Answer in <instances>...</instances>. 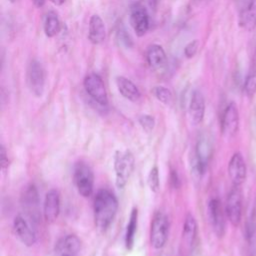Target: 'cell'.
Segmentation results:
<instances>
[{"label":"cell","instance_id":"1","mask_svg":"<svg viewBox=\"0 0 256 256\" xmlns=\"http://www.w3.org/2000/svg\"><path fill=\"white\" fill-rule=\"evenodd\" d=\"M118 210L116 196L107 189L99 190L94 197L93 212L96 227L105 231L114 220Z\"/></svg>","mask_w":256,"mask_h":256},{"label":"cell","instance_id":"2","mask_svg":"<svg viewBox=\"0 0 256 256\" xmlns=\"http://www.w3.org/2000/svg\"><path fill=\"white\" fill-rule=\"evenodd\" d=\"M134 156L129 150L117 151L114 156L115 184L122 189L126 186L134 169Z\"/></svg>","mask_w":256,"mask_h":256},{"label":"cell","instance_id":"3","mask_svg":"<svg viewBox=\"0 0 256 256\" xmlns=\"http://www.w3.org/2000/svg\"><path fill=\"white\" fill-rule=\"evenodd\" d=\"M73 181L78 193L82 197H89L94 190V174L90 166L83 162H77L73 170Z\"/></svg>","mask_w":256,"mask_h":256},{"label":"cell","instance_id":"4","mask_svg":"<svg viewBox=\"0 0 256 256\" xmlns=\"http://www.w3.org/2000/svg\"><path fill=\"white\" fill-rule=\"evenodd\" d=\"M169 219L167 215L161 211H157L151 222L150 242L155 249H161L165 246L169 235Z\"/></svg>","mask_w":256,"mask_h":256},{"label":"cell","instance_id":"5","mask_svg":"<svg viewBox=\"0 0 256 256\" xmlns=\"http://www.w3.org/2000/svg\"><path fill=\"white\" fill-rule=\"evenodd\" d=\"M33 221L26 215L18 214L13 221V231L17 239L27 247L33 246L37 241Z\"/></svg>","mask_w":256,"mask_h":256},{"label":"cell","instance_id":"6","mask_svg":"<svg viewBox=\"0 0 256 256\" xmlns=\"http://www.w3.org/2000/svg\"><path fill=\"white\" fill-rule=\"evenodd\" d=\"M212 156V143L207 135H201L196 142L194 151L193 167L196 173L203 175L208 167L210 158Z\"/></svg>","mask_w":256,"mask_h":256},{"label":"cell","instance_id":"7","mask_svg":"<svg viewBox=\"0 0 256 256\" xmlns=\"http://www.w3.org/2000/svg\"><path fill=\"white\" fill-rule=\"evenodd\" d=\"M27 84L33 95L42 96L45 87V70L37 60H32L28 65Z\"/></svg>","mask_w":256,"mask_h":256},{"label":"cell","instance_id":"8","mask_svg":"<svg viewBox=\"0 0 256 256\" xmlns=\"http://www.w3.org/2000/svg\"><path fill=\"white\" fill-rule=\"evenodd\" d=\"M84 88L87 94L99 105L106 106L108 104L107 91L102 78L96 74L91 73L84 79Z\"/></svg>","mask_w":256,"mask_h":256},{"label":"cell","instance_id":"9","mask_svg":"<svg viewBox=\"0 0 256 256\" xmlns=\"http://www.w3.org/2000/svg\"><path fill=\"white\" fill-rule=\"evenodd\" d=\"M239 187L233 185L227 196L225 206L226 215L233 226L239 225L242 216V193Z\"/></svg>","mask_w":256,"mask_h":256},{"label":"cell","instance_id":"10","mask_svg":"<svg viewBox=\"0 0 256 256\" xmlns=\"http://www.w3.org/2000/svg\"><path fill=\"white\" fill-rule=\"evenodd\" d=\"M21 204L25 210V214L33 222L38 219V207H39V195L36 187L33 184H29L23 190L21 195Z\"/></svg>","mask_w":256,"mask_h":256},{"label":"cell","instance_id":"11","mask_svg":"<svg viewBox=\"0 0 256 256\" xmlns=\"http://www.w3.org/2000/svg\"><path fill=\"white\" fill-rule=\"evenodd\" d=\"M81 250V240L75 234L61 237L54 247L56 256H78Z\"/></svg>","mask_w":256,"mask_h":256},{"label":"cell","instance_id":"12","mask_svg":"<svg viewBox=\"0 0 256 256\" xmlns=\"http://www.w3.org/2000/svg\"><path fill=\"white\" fill-rule=\"evenodd\" d=\"M221 127L223 135L227 138H231L237 133L239 127V114L237 106L234 102L229 103L225 108Z\"/></svg>","mask_w":256,"mask_h":256},{"label":"cell","instance_id":"13","mask_svg":"<svg viewBox=\"0 0 256 256\" xmlns=\"http://www.w3.org/2000/svg\"><path fill=\"white\" fill-rule=\"evenodd\" d=\"M130 23L138 36H143L149 29V15L144 6L134 4L130 10Z\"/></svg>","mask_w":256,"mask_h":256},{"label":"cell","instance_id":"14","mask_svg":"<svg viewBox=\"0 0 256 256\" xmlns=\"http://www.w3.org/2000/svg\"><path fill=\"white\" fill-rule=\"evenodd\" d=\"M208 215L214 232L218 237H222L225 231V219L221 202L217 198H212L208 203Z\"/></svg>","mask_w":256,"mask_h":256},{"label":"cell","instance_id":"15","mask_svg":"<svg viewBox=\"0 0 256 256\" xmlns=\"http://www.w3.org/2000/svg\"><path fill=\"white\" fill-rule=\"evenodd\" d=\"M228 174L235 186H240L246 178V164L243 156L236 152L231 157L228 164Z\"/></svg>","mask_w":256,"mask_h":256},{"label":"cell","instance_id":"16","mask_svg":"<svg viewBox=\"0 0 256 256\" xmlns=\"http://www.w3.org/2000/svg\"><path fill=\"white\" fill-rule=\"evenodd\" d=\"M60 212V194L58 190H49L43 202V216L47 222H53L57 219Z\"/></svg>","mask_w":256,"mask_h":256},{"label":"cell","instance_id":"17","mask_svg":"<svg viewBox=\"0 0 256 256\" xmlns=\"http://www.w3.org/2000/svg\"><path fill=\"white\" fill-rule=\"evenodd\" d=\"M205 114V100L203 94L195 90L192 93L190 103H189V115L191 122L194 125H197L202 122Z\"/></svg>","mask_w":256,"mask_h":256},{"label":"cell","instance_id":"18","mask_svg":"<svg viewBox=\"0 0 256 256\" xmlns=\"http://www.w3.org/2000/svg\"><path fill=\"white\" fill-rule=\"evenodd\" d=\"M106 37L105 25L101 17L97 14L92 15L89 20V30H88V38L91 43L98 45L101 44Z\"/></svg>","mask_w":256,"mask_h":256},{"label":"cell","instance_id":"19","mask_svg":"<svg viewBox=\"0 0 256 256\" xmlns=\"http://www.w3.org/2000/svg\"><path fill=\"white\" fill-rule=\"evenodd\" d=\"M116 85L120 94L127 100L136 102L140 99V91L131 80L123 76H119L116 78Z\"/></svg>","mask_w":256,"mask_h":256},{"label":"cell","instance_id":"20","mask_svg":"<svg viewBox=\"0 0 256 256\" xmlns=\"http://www.w3.org/2000/svg\"><path fill=\"white\" fill-rule=\"evenodd\" d=\"M240 25L251 31L256 27V0H250L247 7L240 14Z\"/></svg>","mask_w":256,"mask_h":256},{"label":"cell","instance_id":"21","mask_svg":"<svg viewBox=\"0 0 256 256\" xmlns=\"http://www.w3.org/2000/svg\"><path fill=\"white\" fill-rule=\"evenodd\" d=\"M137 225H138V210L137 208H133L131 210L129 221H128L126 232H125V246L127 250H132L134 246Z\"/></svg>","mask_w":256,"mask_h":256},{"label":"cell","instance_id":"22","mask_svg":"<svg viewBox=\"0 0 256 256\" xmlns=\"http://www.w3.org/2000/svg\"><path fill=\"white\" fill-rule=\"evenodd\" d=\"M146 58H147L148 64L151 67L157 68L165 62L166 54H165L164 49L160 45L154 44L149 47L147 54H146Z\"/></svg>","mask_w":256,"mask_h":256},{"label":"cell","instance_id":"23","mask_svg":"<svg viewBox=\"0 0 256 256\" xmlns=\"http://www.w3.org/2000/svg\"><path fill=\"white\" fill-rule=\"evenodd\" d=\"M197 235V223L194 216L188 213L183 225V238L188 245H192Z\"/></svg>","mask_w":256,"mask_h":256},{"label":"cell","instance_id":"24","mask_svg":"<svg viewBox=\"0 0 256 256\" xmlns=\"http://www.w3.org/2000/svg\"><path fill=\"white\" fill-rule=\"evenodd\" d=\"M43 27H44V32L48 37H53L56 34H58L61 28V24L57 15L53 12L48 13L45 16Z\"/></svg>","mask_w":256,"mask_h":256},{"label":"cell","instance_id":"25","mask_svg":"<svg viewBox=\"0 0 256 256\" xmlns=\"http://www.w3.org/2000/svg\"><path fill=\"white\" fill-rule=\"evenodd\" d=\"M153 94L154 96L163 104L169 105L173 101V94L172 92L163 86H157L153 89Z\"/></svg>","mask_w":256,"mask_h":256},{"label":"cell","instance_id":"26","mask_svg":"<svg viewBox=\"0 0 256 256\" xmlns=\"http://www.w3.org/2000/svg\"><path fill=\"white\" fill-rule=\"evenodd\" d=\"M147 183L150 190L154 193H157L160 189V177H159V170L157 166H153L149 171L147 177Z\"/></svg>","mask_w":256,"mask_h":256},{"label":"cell","instance_id":"27","mask_svg":"<svg viewBox=\"0 0 256 256\" xmlns=\"http://www.w3.org/2000/svg\"><path fill=\"white\" fill-rule=\"evenodd\" d=\"M256 232V206H254L250 212L248 220L246 222L245 235L247 240H251Z\"/></svg>","mask_w":256,"mask_h":256},{"label":"cell","instance_id":"28","mask_svg":"<svg viewBox=\"0 0 256 256\" xmlns=\"http://www.w3.org/2000/svg\"><path fill=\"white\" fill-rule=\"evenodd\" d=\"M138 122H139L140 126L142 127V129L145 132H147V133L151 132L153 130V128H154V125H155L154 118L151 115H148V114L141 115L138 118Z\"/></svg>","mask_w":256,"mask_h":256},{"label":"cell","instance_id":"29","mask_svg":"<svg viewBox=\"0 0 256 256\" xmlns=\"http://www.w3.org/2000/svg\"><path fill=\"white\" fill-rule=\"evenodd\" d=\"M244 90L247 96L252 97L256 93V73H251L245 80Z\"/></svg>","mask_w":256,"mask_h":256},{"label":"cell","instance_id":"30","mask_svg":"<svg viewBox=\"0 0 256 256\" xmlns=\"http://www.w3.org/2000/svg\"><path fill=\"white\" fill-rule=\"evenodd\" d=\"M198 46H199V42L198 40H193L191 41L190 43H188L185 48H184V54L187 58H191L193 57L196 52H197V49H198Z\"/></svg>","mask_w":256,"mask_h":256},{"label":"cell","instance_id":"31","mask_svg":"<svg viewBox=\"0 0 256 256\" xmlns=\"http://www.w3.org/2000/svg\"><path fill=\"white\" fill-rule=\"evenodd\" d=\"M117 37H118V40L121 42V44H123L127 48L132 46V39L130 35L125 31V29H119L117 33Z\"/></svg>","mask_w":256,"mask_h":256},{"label":"cell","instance_id":"32","mask_svg":"<svg viewBox=\"0 0 256 256\" xmlns=\"http://www.w3.org/2000/svg\"><path fill=\"white\" fill-rule=\"evenodd\" d=\"M0 162H1V170L5 172L9 166V159H8L7 151L3 144H1V148H0Z\"/></svg>","mask_w":256,"mask_h":256},{"label":"cell","instance_id":"33","mask_svg":"<svg viewBox=\"0 0 256 256\" xmlns=\"http://www.w3.org/2000/svg\"><path fill=\"white\" fill-rule=\"evenodd\" d=\"M170 179H171V184L174 188H178L180 186V180H179V176L177 171L175 170H171V174H170Z\"/></svg>","mask_w":256,"mask_h":256},{"label":"cell","instance_id":"34","mask_svg":"<svg viewBox=\"0 0 256 256\" xmlns=\"http://www.w3.org/2000/svg\"><path fill=\"white\" fill-rule=\"evenodd\" d=\"M33 3L37 6V7H42L45 3V0H33Z\"/></svg>","mask_w":256,"mask_h":256},{"label":"cell","instance_id":"35","mask_svg":"<svg viewBox=\"0 0 256 256\" xmlns=\"http://www.w3.org/2000/svg\"><path fill=\"white\" fill-rule=\"evenodd\" d=\"M50 1L55 5H62L65 2V0H50Z\"/></svg>","mask_w":256,"mask_h":256}]
</instances>
